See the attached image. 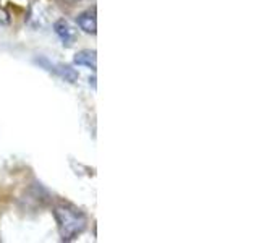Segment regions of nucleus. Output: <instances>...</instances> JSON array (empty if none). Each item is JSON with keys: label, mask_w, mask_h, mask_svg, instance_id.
<instances>
[{"label": "nucleus", "mask_w": 259, "mask_h": 243, "mask_svg": "<svg viewBox=\"0 0 259 243\" xmlns=\"http://www.w3.org/2000/svg\"><path fill=\"white\" fill-rule=\"evenodd\" d=\"M54 217L59 227L60 238L63 241L75 240L86 229L88 219L83 214V211L73 206L71 202H59L54 208Z\"/></svg>", "instance_id": "1"}, {"label": "nucleus", "mask_w": 259, "mask_h": 243, "mask_svg": "<svg viewBox=\"0 0 259 243\" xmlns=\"http://www.w3.org/2000/svg\"><path fill=\"white\" fill-rule=\"evenodd\" d=\"M73 62H75L76 65H79V67H88L91 70H96L97 68V57H96V52L94 51H79L75 59H73Z\"/></svg>", "instance_id": "5"}, {"label": "nucleus", "mask_w": 259, "mask_h": 243, "mask_svg": "<svg viewBox=\"0 0 259 243\" xmlns=\"http://www.w3.org/2000/svg\"><path fill=\"white\" fill-rule=\"evenodd\" d=\"M8 23H10V15H8L4 8H0V26H5Z\"/></svg>", "instance_id": "6"}, {"label": "nucleus", "mask_w": 259, "mask_h": 243, "mask_svg": "<svg viewBox=\"0 0 259 243\" xmlns=\"http://www.w3.org/2000/svg\"><path fill=\"white\" fill-rule=\"evenodd\" d=\"M54 31H55V34L63 40L65 46H71L73 39H75V34H73V29L68 24V21H65L62 18L57 20L54 23Z\"/></svg>", "instance_id": "3"}, {"label": "nucleus", "mask_w": 259, "mask_h": 243, "mask_svg": "<svg viewBox=\"0 0 259 243\" xmlns=\"http://www.w3.org/2000/svg\"><path fill=\"white\" fill-rule=\"evenodd\" d=\"M76 23L78 26L83 29L88 34H96L97 32V23H96V16L91 12H83L76 16Z\"/></svg>", "instance_id": "4"}, {"label": "nucleus", "mask_w": 259, "mask_h": 243, "mask_svg": "<svg viewBox=\"0 0 259 243\" xmlns=\"http://www.w3.org/2000/svg\"><path fill=\"white\" fill-rule=\"evenodd\" d=\"M36 63H39L40 67H44L47 71L51 73H55V75H59L62 79L68 81V83H75L78 81L79 75L75 68L68 67V65H62V63H52L51 60L44 59V57H40V59H36Z\"/></svg>", "instance_id": "2"}]
</instances>
